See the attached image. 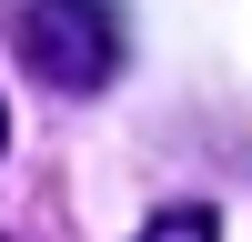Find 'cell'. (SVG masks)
<instances>
[{"label": "cell", "mask_w": 252, "mask_h": 242, "mask_svg": "<svg viewBox=\"0 0 252 242\" xmlns=\"http://www.w3.org/2000/svg\"><path fill=\"white\" fill-rule=\"evenodd\" d=\"M10 51L51 101H91V91L121 81L131 30H121V0H20L10 10Z\"/></svg>", "instance_id": "obj_1"}, {"label": "cell", "mask_w": 252, "mask_h": 242, "mask_svg": "<svg viewBox=\"0 0 252 242\" xmlns=\"http://www.w3.org/2000/svg\"><path fill=\"white\" fill-rule=\"evenodd\" d=\"M131 242H222V212L212 202H172V212H152Z\"/></svg>", "instance_id": "obj_2"}, {"label": "cell", "mask_w": 252, "mask_h": 242, "mask_svg": "<svg viewBox=\"0 0 252 242\" xmlns=\"http://www.w3.org/2000/svg\"><path fill=\"white\" fill-rule=\"evenodd\" d=\"M0 141H10V121H0Z\"/></svg>", "instance_id": "obj_3"}]
</instances>
